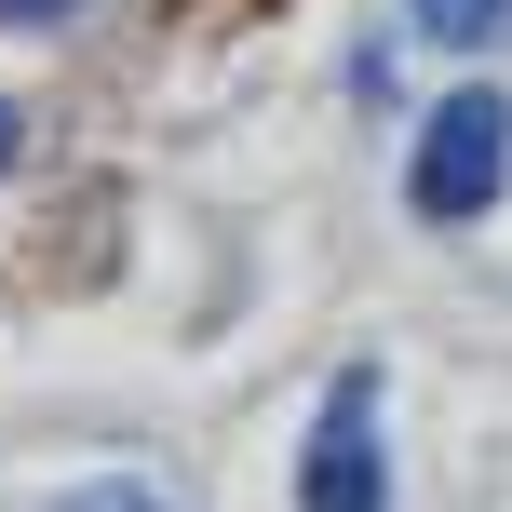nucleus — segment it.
I'll list each match as a JSON object with an SVG mask.
<instances>
[{
	"label": "nucleus",
	"mask_w": 512,
	"mask_h": 512,
	"mask_svg": "<svg viewBox=\"0 0 512 512\" xmlns=\"http://www.w3.org/2000/svg\"><path fill=\"white\" fill-rule=\"evenodd\" d=\"M418 216H445V230H472V216L512 189V95H486V81H459V95L418 122V162H405Z\"/></svg>",
	"instance_id": "nucleus-1"
},
{
	"label": "nucleus",
	"mask_w": 512,
	"mask_h": 512,
	"mask_svg": "<svg viewBox=\"0 0 512 512\" xmlns=\"http://www.w3.org/2000/svg\"><path fill=\"white\" fill-rule=\"evenodd\" d=\"M297 512H391V459H378V364H337L324 418L297 445Z\"/></svg>",
	"instance_id": "nucleus-2"
},
{
	"label": "nucleus",
	"mask_w": 512,
	"mask_h": 512,
	"mask_svg": "<svg viewBox=\"0 0 512 512\" xmlns=\"http://www.w3.org/2000/svg\"><path fill=\"white\" fill-rule=\"evenodd\" d=\"M405 27L445 54H486V41H512V0H405Z\"/></svg>",
	"instance_id": "nucleus-3"
},
{
	"label": "nucleus",
	"mask_w": 512,
	"mask_h": 512,
	"mask_svg": "<svg viewBox=\"0 0 512 512\" xmlns=\"http://www.w3.org/2000/svg\"><path fill=\"white\" fill-rule=\"evenodd\" d=\"M54 14H81V0H0V27H54Z\"/></svg>",
	"instance_id": "nucleus-4"
},
{
	"label": "nucleus",
	"mask_w": 512,
	"mask_h": 512,
	"mask_svg": "<svg viewBox=\"0 0 512 512\" xmlns=\"http://www.w3.org/2000/svg\"><path fill=\"white\" fill-rule=\"evenodd\" d=\"M14 149H27V122H14V108H0V162H14Z\"/></svg>",
	"instance_id": "nucleus-5"
},
{
	"label": "nucleus",
	"mask_w": 512,
	"mask_h": 512,
	"mask_svg": "<svg viewBox=\"0 0 512 512\" xmlns=\"http://www.w3.org/2000/svg\"><path fill=\"white\" fill-rule=\"evenodd\" d=\"M108 512H162V499H108Z\"/></svg>",
	"instance_id": "nucleus-6"
}]
</instances>
